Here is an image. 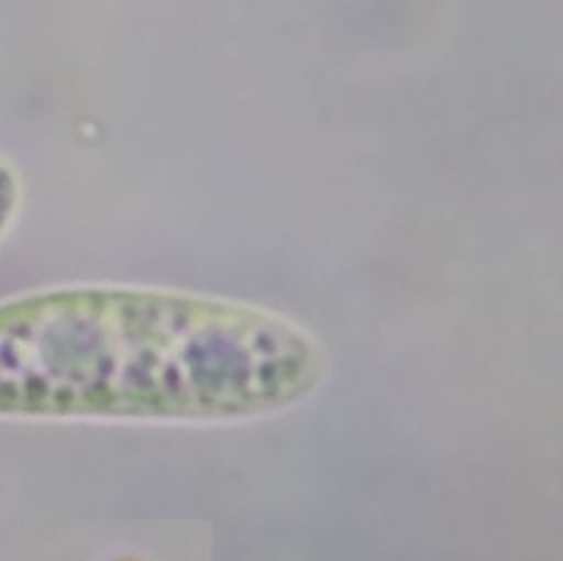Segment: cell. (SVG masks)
Segmentation results:
<instances>
[{
    "label": "cell",
    "mask_w": 563,
    "mask_h": 561,
    "mask_svg": "<svg viewBox=\"0 0 563 561\" xmlns=\"http://www.w3.org/2000/svg\"><path fill=\"white\" fill-rule=\"evenodd\" d=\"M328 374L321 341L264 306L165 286L79 284L0 301V416L240 422Z\"/></svg>",
    "instance_id": "6da1fadb"
},
{
    "label": "cell",
    "mask_w": 563,
    "mask_h": 561,
    "mask_svg": "<svg viewBox=\"0 0 563 561\" xmlns=\"http://www.w3.org/2000/svg\"><path fill=\"white\" fill-rule=\"evenodd\" d=\"M22 200V183L15 167L0 156V238L11 227Z\"/></svg>",
    "instance_id": "7a4b0ae2"
}]
</instances>
